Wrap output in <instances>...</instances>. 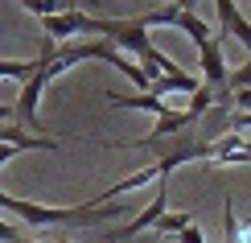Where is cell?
<instances>
[{
    "mask_svg": "<svg viewBox=\"0 0 251 243\" xmlns=\"http://www.w3.org/2000/svg\"><path fill=\"white\" fill-rule=\"evenodd\" d=\"M161 215H169V177H161V182H156L152 202L144 206V210H136V215H132L124 227H111L107 239H132V235H140V231L156 227V223H161Z\"/></svg>",
    "mask_w": 251,
    "mask_h": 243,
    "instance_id": "7a4b0ae2",
    "label": "cell"
},
{
    "mask_svg": "<svg viewBox=\"0 0 251 243\" xmlns=\"http://www.w3.org/2000/svg\"><path fill=\"white\" fill-rule=\"evenodd\" d=\"M177 239H181V243H206V235H202V227H198V223H194V227H185Z\"/></svg>",
    "mask_w": 251,
    "mask_h": 243,
    "instance_id": "8fae6325",
    "label": "cell"
},
{
    "mask_svg": "<svg viewBox=\"0 0 251 243\" xmlns=\"http://www.w3.org/2000/svg\"><path fill=\"white\" fill-rule=\"evenodd\" d=\"M214 13H218V41L223 37H235L239 46L247 50V58H251V17L243 13V8L235 4V0H214Z\"/></svg>",
    "mask_w": 251,
    "mask_h": 243,
    "instance_id": "3957f363",
    "label": "cell"
},
{
    "mask_svg": "<svg viewBox=\"0 0 251 243\" xmlns=\"http://www.w3.org/2000/svg\"><path fill=\"white\" fill-rule=\"evenodd\" d=\"M140 21H144V29H156V25L181 29L194 46H202V41L214 37V25H210V21L198 17L194 8H181V4H165V8H152V13H140Z\"/></svg>",
    "mask_w": 251,
    "mask_h": 243,
    "instance_id": "6da1fadb",
    "label": "cell"
},
{
    "mask_svg": "<svg viewBox=\"0 0 251 243\" xmlns=\"http://www.w3.org/2000/svg\"><path fill=\"white\" fill-rule=\"evenodd\" d=\"M247 13H251V0H247Z\"/></svg>",
    "mask_w": 251,
    "mask_h": 243,
    "instance_id": "2e32d148",
    "label": "cell"
},
{
    "mask_svg": "<svg viewBox=\"0 0 251 243\" xmlns=\"http://www.w3.org/2000/svg\"><path fill=\"white\" fill-rule=\"evenodd\" d=\"M17 243H41V239H17Z\"/></svg>",
    "mask_w": 251,
    "mask_h": 243,
    "instance_id": "9a60e30c",
    "label": "cell"
},
{
    "mask_svg": "<svg viewBox=\"0 0 251 243\" xmlns=\"http://www.w3.org/2000/svg\"><path fill=\"white\" fill-rule=\"evenodd\" d=\"M107 103H111V108H124V111H149V115H156V120L169 111V103L156 99V95H149V91H136V95H116V91H111Z\"/></svg>",
    "mask_w": 251,
    "mask_h": 243,
    "instance_id": "52a82bcc",
    "label": "cell"
},
{
    "mask_svg": "<svg viewBox=\"0 0 251 243\" xmlns=\"http://www.w3.org/2000/svg\"><path fill=\"white\" fill-rule=\"evenodd\" d=\"M177 4H181V8H194V4H198V0H177Z\"/></svg>",
    "mask_w": 251,
    "mask_h": 243,
    "instance_id": "5bb4252c",
    "label": "cell"
},
{
    "mask_svg": "<svg viewBox=\"0 0 251 243\" xmlns=\"http://www.w3.org/2000/svg\"><path fill=\"white\" fill-rule=\"evenodd\" d=\"M198 75H202V82L206 87H226V75H231V70H226V62H223V41L218 37H210V41H202V46H198Z\"/></svg>",
    "mask_w": 251,
    "mask_h": 243,
    "instance_id": "277c9868",
    "label": "cell"
},
{
    "mask_svg": "<svg viewBox=\"0 0 251 243\" xmlns=\"http://www.w3.org/2000/svg\"><path fill=\"white\" fill-rule=\"evenodd\" d=\"M17 4L25 8L29 17H37V21H41V17H50V13H58V0H17Z\"/></svg>",
    "mask_w": 251,
    "mask_h": 243,
    "instance_id": "30bf717a",
    "label": "cell"
},
{
    "mask_svg": "<svg viewBox=\"0 0 251 243\" xmlns=\"http://www.w3.org/2000/svg\"><path fill=\"white\" fill-rule=\"evenodd\" d=\"M185 227H194V210H169V215H161V223L152 231L156 235H181Z\"/></svg>",
    "mask_w": 251,
    "mask_h": 243,
    "instance_id": "ba28073f",
    "label": "cell"
},
{
    "mask_svg": "<svg viewBox=\"0 0 251 243\" xmlns=\"http://www.w3.org/2000/svg\"><path fill=\"white\" fill-rule=\"evenodd\" d=\"M13 157H21V149H13V144H0V169H4Z\"/></svg>",
    "mask_w": 251,
    "mask_h": 243,
    "instance_id": "4fadbf2b",
    "label": "cell"
},
{
    "mask_svg": "<svg viewBox=\"0 0 251 243\" xmlns=\"http://www.w3.org/2000/svg\"><path fill=\"white\" fill-rule=\"evenodd\" d=\"M226 91H251V58L243 62V66H239V70H231V75H226Z\"/></svg>",
    "mask_w": 251,
    "mask_h": 243,
    "instance_id": "9c48e42d",
    "label": "cell"
},
{
    "mask_svg": "<svg viewBox=\"0 0 251 243\" xmlns=\"http://www.w3.org/2000/svg\"><path fill=\"white\" fill-rule=\"evenodd\" d=\"M0 144H13V149H21V153H29V149H58L54 136H33V132L21 128V124H8V120H0Z\"/></svg>",
    "mask_w": 251,
    "mask_h": 243,
    "instance_id": "8992f818",
    "label": "cell"
},
{
    "mask_svg": "<svg viewBox=\"0 0 251 243\" xmlns=\"http://www.w3.org/2000/svg\"><path fill=\"white\" fill-rule=\"evenodd\" d=\"M17 239H21V235H17V227L0 218V243H17Z\"/></svg>",
    "mask_w": 251,
    "mask_h": 243,
    "instance_id": "7c38bea8",
    "label": "cell"
},
{
    "mask_svg": "<svg viewBox=\"0 0 251 243\" xmlns=\"http://www.w3.org/2000/svg\"><path fill=\"white\" fill-rule=\"evenodd\" d=\"M41 29H46V37H54V41L78 37V33H87V29H91V13H82V8L50 13V17H41Z\"/></svg>",
    "mask_w": 251,
    "mask_h": 243,
    "instance_id": "5b68a950",
    "label": "cell"
}]
</instances>
